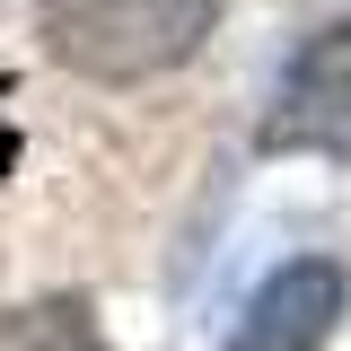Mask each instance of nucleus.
<instances>
[{"mask_svg": "<svg viewBox=\"0 0 351 351\" xmlns=\"http://www.w3.org/2000/svg\"><path fill=\"white\" fill-rule=\"evenodd\" d=\"M228 0H36V36L44 53L97 88H141L184 71L211 44Z\"/></svg>", "mask_w": 351, "mask_h": 351, "instance_id": "nucleus-1", "label": "nucleus"}, {"mask_svg": "<svg viewBox=\"0 0 351 351\" xmlns=\"http://www.w3.org/2000/svg\"><path fill=\"white\" fill-rule=\"evenodd\" d=\"M0 351H114V343L88 316V299H27L0 307Z\"/></svg>", "mask_w": 351, "mask_h": 351, "instance_id": "nucleus-4", "label": "nucleus"}, {"mask_svg": "<svg viewBox=\"0 0 351 351\" xmlns=\"http://www.w3.org/2000/svg\"><path fill=\"white\" fill-rule=\"evenodd\" d=\"M343 316H351V272L334 255H299L237 307L219 351H325Z\"/></svg>", "mask_w": 351, "mask_h": 351, "instance_id": "nucleus-3", "label": "nucleus"}, {"mask_svg": "<svg viewBox=\"0 0 351 351\" xmlns=\"http://www.w3.org/2000/svg\"><path fill=\"white\" fill-rule=\"evenodd\" d=\"M255 141L272 158H351V9L281 62Z\"/></svg>", "mask_w": 351, "mask_h": 351, "instance_id": "nucleus-2", "label": "nucleus"}, {"mask_svg": "<svg viewBox=\"0 0 351 351\" xmlns=\"http://www.w3.org/2000/svg\"><path fill=\"white\" fill-rule=\"evenodd\" d=\"M0 97H9V80H0ZM9 167H18V132L0 123V176H9Z\"/></svg>", "mask_w": 351, "mask_h": 351, "instance_id": "nucleus-5", "label": "nucleus"}]
</instances>
